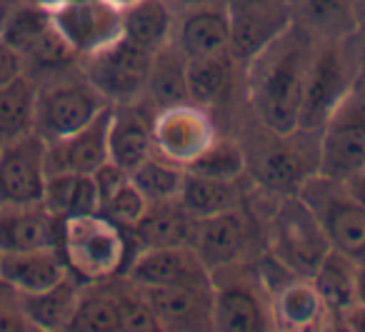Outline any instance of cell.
<instances>
[{
  "label": "cell",
  "instance_id": "obj_23",
  "mask_svg": "<svg viewBox=\"0 0 365 332\" xmlns=\"http://www.w3.org/2000/svg\"><path fill=\"white\" fill-rule=\"evenodd\" d=\"M173 43L180 48L182 56L188 58V61L228 51L230 11L218 0L178 11Z\"/></svg>",
  "mask_w": 365,
  "mask_h": 332
},
{
  "label": "cell",
  "instance_id": "obj_17",
  "mask_svg": "<svg viewBox=\"0 0 365 332\" xmlns=\"http://www.w3.org/2000/svg\"><path fill=\"white\" fill-rule=\"evenodd\" d=\"M230 11V46L228 51L240 63L258 56L270 41L280 36L295 21L290 0H248Z\"/></svg>",
  "mask_w": 365,
  "mask_h": 332
},
{
  "label": "cell",
  "instance_id": "obj_22",
  "mask_svg": "<svg viewBox=\"0 0 365 332\" xmlns=\"http://www.w3.org/2000/svg\"><path fill=\"white\" fill-rule=\"evenodd\" d=\"M243 88V63L230 51L188 61V100L215 113L228 108Z\"/></svg>",
  "mask_w": 365,
  "mask_h": 332
},
{
  "label": "cell",
  "instance_id": "obj_31",
  "mask_svg": "<svg viewBox=\"0 0 365 332\" xmlns=\"http://www.w3.org/2000/svg\"><path fill=\"white\" fill-rule=\"evenodd\" d=\"M355 267H358V262L353 257L330 250L310 275V282L318 290L320 300L333 315L335 327H340L343 312L355 305Z\"/></svg>",
  "mask_w": 365,
  "mask_h": 332
},
{
  "label": "cell",
  "instance_id": "obj_43",
  "mask_svg": "<svg viewBox=\"0 0 365 332\" xmlns=\"http://www.w3.org/2000/svg\"><path fill=\"white\" fill-rule=\"evenodd\" d=\"M345 187H348L350 195L365 207V172H358V175L348 177V180H345Z\"/></svg>",
  "mask_w": 365,
  "mask_h": 332
},
{
  "label": "cell",
  "instance_id": "obj_26",
  "mask_svg": "<svg viewBox=\"0 0 365 332\" xmlns=\"http://www.w3.org/2000/svg\"><path fill=\"white\" fill-rule=\"evenodd\" d=\"M195 230V217L180 200L150 202L140 220L128 232L138 247H178L190 245Z\"/></svg>",
  "mask_w": 365,
  "mask_h": 332
},
{
  "label": "cell",
  "instance_id": "obj_33",
  "mask_svg": "<svg viewBox=\"0 0 365 332\" xmlns=\"http://www.w3.org/2000/svg\"><path fill=\"white\" fill-rule=\"evenodd\" d=\"M43 202L61 220L98 212V205H101L96 180L88 172H48Z\"/></svg>",
  "mask_w": 365,
  "mask_h": 332
},
{
  "label": "cell",
  "instance_id": "obj_8",
  "mask_svg": "<svg viewBox=\"0 0 365 332\" xmlns=\"http://www.w3.org/2000/svg\"><path fill=\"white\" fill-rule=\"evenodd\" d=\"M295 195L320 222L330 250L343 252L355 262L365 260V207L350 195L343 180L315 172L298 187Z\"/></svg>",
  "mask_w": 365,
  "mask_h": 332
},
{
  "label": "cell",
  "instance_id": "obj_18",
  "mask_svg": "<svg viewBox=\"0 0 365 332\" xmlns=\"http://www.w3.org/2000/svg\"><path fill=\"white\" fill-rule=\"evenodd\" d=\"M160 332H203L213 330V290L203 285L143 287Z\"/></svg>",
  "mask_w": 365,
  "mask_h": 332
},
{
  "label": "cell",
  "instance_id": "obj_32",
  "mask_svg": "<svg viewBox=\"0 0 365 332\" xmlns=\"http://www.w3.org/2000/svg\"><path fill=\"white\" fill-rule=\"evenodd\" d=\"M240 182L243 180H218V177L200 175V172H193L185 167V177H182L178 200L195 220H200V217L243 205L245 200Z\"/></svg>",
  "mask_w": 365,
  "mask_h": 332
},
{
  "label": "cell",
  "instance_id": "obj_40",
  "mask_svg": "<svg viewBox=\"0 0 365 332\" xmlns=\"http://www.w3.org/2000/svg\"><path fill=\"white\" fill-rule=\"evenodd\" d=\"M21 76H26V61L6 38L0 36V88L18 81Z\"/></svg>",
  "mask_w": 365,
  "mask_h": 332
},
{
  "label": "cell",
  "instance_id": "obj_27",
  "mask_svg": "<svg viewBox=\"0 0 365 332\" xmlns=\"http://www.w3.org/2000/svg\"><path fill=\"white\" fill-rule=\"evenodd\" d=\"M86 282L68 272L61 282L53 287L33 295H23V305H26L28 320L33 322L36 332H66L71 330V322L76 317L78 302H81V292Z\"/></svg>",
  "mask_w": 365,
  "mask_h": 332
},
{
  "label": "cell",
  "instance_id": "obj_36",
  "mask_svg": "<svg viewBox=\"0 0 365 332\" xmlns=\"http://www.w3.org/2000/svg\"><path fill=\"white\" fill-rule=\"evenodd\" d=\"M293 16L315 36H343L355 28L350 0H295Z\"/></svg>",
  "mask_w": 365,
  "mask_h": 332
},
{
  "label": "cell",
  "instance_id": "obj_45",
  "mask_svg": "<svg viewBox=\"0 0 365 332\" xmlns=\"http://www.w3.org/2000/svg\"><path fill=\"white\" fill-rule=\"evenodd\" d=\"M18 6H21V0H0V31H3V26H6L11 13L16 11Z\"/></svg>",
  "mask_w": 365,
  "mask_h": 332
},
{
  "label": "cell",
  "instance_id": "obj_52",
  "mask_svg": "<svg viewBox=\"0 0 365 332\" xmlns=\"http://www.w3.org/2000/svg\"><path fill=\"white\" fill-rule=\"evenodd\" d=\"M363 172H365V167H363Z\"/></svg>",
  "mask_w": 365,
  "mask_h": 332
},
{
  "label": "cell",
  "instance_id": "obj_44",
  "mask_svg": "<svg viewBox=\"0 0 365 332\" xmlns=\"http://www.w3.org/2000/svg\"><path fill=\"white\" fill-rule=\"evenodd\" d=\"M355 305L365 307V260H360L355 267Z\"/></svg>",
  "mask_w": 365,
  "mask_h": 332
},
{
  "label": "cell",
  "instance_id": "obj_29",
  "mask_svg": "<svg viewBox=\"0 0 365 332\" xmlns=\"http://www.w3.org/2000/svg\"><path fill=\"white\" fill-rule=\"evenodd\" d=\"M145 100L155 110L178 103H188V58L175 43H168L153 53L150 76H148Z\"/></svg>",
  "mask_w": 365,
  "mask_h": 332
},
{
  "label": "cell",
  "instance_id": "obj_24",
  "mask_svg": "<svg viewBox=\"0 0 365 332\" xmlns=\"http://www.w3.org/2000/svg\"><path fill=\"white\" fill-rule=\"evenodd\" d=\"M273 327L283 332L335 330V320L310 277H290L270 295Z\"/></svg>",
  "mask_w": 365,
  "mask_h": 332
},
{
  "label": "cell",
  "instance_id": "obj_7",
  "mask_svg": "<svg viewBox=\"0 0 365 332\" xmlns=\"http://www.w3.org/2000/svg\"><path fill=\"white\" fill-rule=\"evenodd\" d=\"M213 290V330L218 332H268L273 327L270 292L263 285L253 260L233 262L210 272Z\"/></svg>",
  "mask_w": 365,
  "mask_h": 332
},
{
  "label": "cell",
  "instance_id": "obj_41",
  "mask_svg": "<svg viewBox=\"0 0 365 332\" xmlns=\"http://www.w3.org/2000/svg\"><path fill=\"white\" fill-rule=\"evenodd\" d=\"M350 41H353L355 66H358V85L365 88V26H355Z\"/></svg>",
  "mask_w": 365,
  "mask_h": 332
},
{
  "label": "cell",
  "instance_id": "obj_1",
  "mask_svg": "<svg viewBox=\"0 0 365 332\" xmlns=\"http://www.w3.org/2000/svg\"><path fill=\"white\" fill-rule=\"evenodd\" d=\"M315 33L293 21L258 56L243 63V93L253 118L275 133L300 128L305 81L315 48Z\"/></svg>",
  "mask_w": 365,
  "mask_h": 332
},
{
  "label": "cell",
  "instance_id": "obj_49",
  "mask_svg": "<svg viewBox=\"0 0 365 332\" xmlns=\"http://www.w3.org/2000/svg\"><path fill=\"white\" fill-rule=\"evenodd\" d=\"M108 3H113L115 8H120V11H125L128 6H133V3H138V0H108Z\"/></svg>",
  "mask_w": 365,
  "mask_h": 332
},
{
  "label": "cell",
  "instance_id": "obj_2",
  "mask_svg": "<svg viewBox=\"0 0 365 332\" xmlns=\"http://www.w3.org/2000/svg\"><path fill=\"white\" fill-rule=\"evenodd\" d=\"M243 142L248 180L275 195H290L318 172V130L275 133L255 120Z\"/></svg>",
  "mask_w": 365,
  "mask_h": 332
},
{
  "label": "cell",
  "instance_id": "obj_50",
  "mask_svg": "<svg viewBox=\"0 0 365 332\" xmlns=\"http://www.w3.org/2000/svg\"><path fill=\"white\" fill-rule=\"evenodd\" d=\"M218 3H223L225 8H233V6H240V3H248V0H218Z\"/></svg>",
  "mask_w": 365,
  "mask_h": 332
},
{
  "label": "cell",
  "instance_id": "obj_12",
  "mask_svg": "<svg viewBox=\"0 0 365 332\" xmlns=\"http://www.w3.org/2000/svg\"><path fill=\"white\" fill-rule=\"evenodd\" d=\"M215 138H218V125L213 113L190 100L160 108L153 118L155 152L182 167L193 165Z\"/></svg>",
  "mask_w": 365,
  "mask_h": 332
},
{
  "label": "cell",
  "instance_id": "obj_21",
  "mask_svg": "<svg viewBox=\"0 0 365 332\" xmlns=\"http://www.w3.org/2000/svg\"><path fill=\"white\" fill-rule=\"evenodd\" d=\"M113 105H106L88 125L76 130L73 135L48 142L46 165L48 172H93L108 157V130H110Z\"/></svg>",
  "mask_w": 365,
  "mask_h": 332
},
{
  "label": "cell",
  "instance_id": "obj_13",
  "mask_svg": "<svg viewBox=\"0 0 365 332\" xmlns=\"http://www.w3.org/2000/svg\"><path fill=\"white\" fill-rule=\"evenodd\" d=\"M255 242H258L255 217L243 205H238L195 220L190 247L213 272L218 267L233 265V262L253 260Z\"/></svg>",
  "mask_w": 365,
  "mask_h": 332
},
{
  "label": "cell",
  "instance_id": "obj_42",
  "mask_svg": "<svg viewBox=\"0 0 365 332\" xmlns=\"http://www.w3.org/2000/svg\"><path fill=\"white\" fill-rule=\"evenodd\" d=\"M340 330L365 332V307L353 305L350 310H345L343 317H340Z\"/></svg>",
  "mask_w": 365,
  "mask_h": 332
},
{
  "label": "cell",
  "instance_id": "obj_38",
  "mask_svg": "<svg viewBox=\"0 0 365 332\" xmlns=\"http://www.w3.org/2000/svg\"><path fill=\"white\" fill-rule=\"evenodd\" d=\"M148 205H150L148 197L143 195V192L135 187V182L128 177V182H123L113 195H108L106 200L101 202L98 212L106 215L110 222H115L118 227H123L125 232H130L133 225H135V222L143 217V212L148 210Z\"/></svg>",
  "mask_w": 365,
  "mask_h": 332
},
{
  "label": "cell",
  "instance_id": "obj_4",
  "mask_svg": "<svg viewBox=\"0 0 365 332\" xmlns=\"http://www.w3.org/2000/svg\"><path fill=\"white\" fill-rule=\"evenodd\" d=\"M265 250L293 275L310 277L330 252L320 222L295 192L278 195L263 217Z\"/></svg>",
  "mask_w": 365,
  "mask_h": 332
},
{
  "label": "cell",
  "instance_id": "obj_30",
  "mask_svg": "<svg viewBox=\"0 0 365 332\" xmlns=\"http://www.w3.org/2000/svg\"><path fill=\"white\" fill-rule=\"evenodd\" d=\"M71 330L73 332H123L118 277L101 280V282H86V285H83L81 302H78Z\"/></svg>",
  "mask_w": 365,
  "mask_h": 332
},
{
  "label": "cell",
  "instance_id": "obj_3",
  "mask_svg": "<svg viewBox=\"0 0 365 332\" xmlns=\"http://www.w3.org/2000/svg\"><path fill=\"white\" fill-rule=\"evenodd\" d=\"M110 103L91 85L78 66L36 78L33 130L46 142L73 135Z\"/></svg>",
  "mask_w": 365,
  "mask_h": 332
},
{
  "label": "cell",
  "instance_id": "obj_37",
  "mask_svg": "<svg viewBox=\"0 0 365 332\" xmlns=\"http://www.w3.org/2000/svg\"><path fill=\"white\" fill-rule=\"evenodd\" d=\"M193 172L208 177H218V180H245L248 175V165H245V150L243 142L238 138L220 135L210 142V147L188 167Z\"/></svg>",
  "mask_w": 365,
  "mask_h": 332
},
{
  "label": "cell",
  "instance_id": "obj_14",
  "mask_svg": "<svg viewBox=\"0 0 365 332\" xmlns=\"http://www.w3.org/2000/svg\"><path fill=\"white\" fill-rule=\"evenodd\" d=\"M48 142L28 130L3 142L0 150V205L41 202L46 190Z\"/></svg>",
  "mask_w": 365,
  "mask_h": 332
},
{
  "label": "cell",
  "instance_id": "obj_6",
  "mask_svg": "<svg viewBox=\"0 0 365 332\" xmlns=\"http://www.w3.org/2000/svg\"><path fill=\"white\" fill-rule=\"evenodd\" d=\"M350 33L315 38L300 113V128L305 130H320L340 100L348 98L358 85V66Z\"/></svg>",
  "mask_w": 365,
  "mask_h": 332
},
{
  "label": "cell",
  "instance_id": "obj_15",
  "mask_svg": "<svg viewBox=\"0 0 365 332\" xmlns=\"http://www.w3.org/2000/svg\"><path fill=\"white\" fill-rule=\"evenodd\" d=\"M51 16L78 61L123 36V11L108 0H66Z\"/></svg>",
  "mask_w": 365,
  "mask_h": 332
},
{
  "label": "cell",
  "instance_id": "obj_20",
  "mask_svg": "<svg viewBox=\"0 0 365 332\" xmlns=\"http://www.w3.org/2000/svg\"><path fill=\"white\" fill-rule=\"evenodd\" d=\"M153 118H155V108L148 100L113 105L110 130H108V157L125 172H133L155 152Z\"/></svg>",
  "mask_w": 365,
  "mask_h": 332
},
{
  "label": "cell",
  "instance_id": "obj_46",
  "mask_svg": "<svg viewBox=\"0 0 365 332\" xmlns=\"http://www.w3.org/2000/svg\"><path fill=\"white\" fill-rule=\"evenodd\" d=\"M350 11L355 26H365V0H350Z\"/></svg>",
  "mask_w": 365,
  "mask_h": 332
},
{
  "label": "cell",
  "instance_id": "obj_51",
  "mask_svg": "<svg viewBox=\"0 0 365 332\" xmlns=\"http://www.w3.org/2000/svg\"><path fill=\"white\" fill-rule=\"evenodd\" d=\"M3 142H6V140H3V138H0V150H3Z\"/></svg>",
  "mask_w": 365,
  "mask_h": 332
},
{
  "label": "cell",
  "instance_id": "obj_16",
  "mask_svg": "<svg viewBox=\"0 0 365 332\" xmlns=\"http://www.w3.org/2000/svg\"><path fill=\"white\" fill-rule=\"evenodd\" d=\"M123 277L138 287L165 285H203L210 282V270L190 245L143 247L128 260Z\"/></svg>",
  "mask_w": 365,
  "mask_h": 332
},
{
  "label": "cell",
  "instance_id": "obj_5",
  "mask_svg": "<svg viewBox=\"0 0 365 332\" xmlns=\"http://www.w3.org/2000/svg\"><path fill=\"white\" fill-rule=\"evenodd\" d=\"M130 235L101 212L63 220L61 252L68 267L83 282H101L123 275L128 265Z\"/></svg>",
  "mask_w": 365,
  "mask_h": 332
},
{
  "label": "cell",
  "instance_id": "obj_35",
  "mask_svg": "<svg viewBox=\"0 0 365 332\" xmlns=\"http://www.w3.org/2000/svg\"><path fill=\"white\" fill-rule=\"evenodd\" d=\"M182 177H185V167L178 165V162L165 160L158 152H153L145 162H140L130 172V180L148 197V202L178 200L182 187Z\"/></svg>",
  "mask_w": 365,
  "mask_h": 332
},
{
  "label": "cell",
  "instance_id": "obj_28",
  "mask_svg": "<svg viewBox=\"0 0 365 332\" xmlns=\"http://www.w3.org/2000/svg\"><path fill=\"white\" fill-rule=\"evenodd\" d=\"M178 8L170 0H138L123 11V36L140 48L158 53L173 43Z\"/></svg>",
  "mask_w": 365,
  "mask_h": 332
},
{
  "label": "cell",
  "instance_id": "obj_34",
  "mask_svg": "<svg viewBox=\"0 0 365 332\" xmlns=\"http://www.w3.org/2000/svg\"><path fill=\"white\" fill-rule=\"evenodd\" d=\"M36 113V78L21 76L18 81L0 88V138L11 140L33 130Z\"/></svg>",
  "mask_w": 365,
  "mask_h": 332
},
{
  "label": "cell",
  "instance_id": "obj_10",
  "mask_svg": "<svg viewBox=\"0 0 365 332\" xmlns=\"http://www.w3.org/2000/svg\"><path fill=\"white\" fill-rule=\"evenodd\" d=\"M365 167V88L355 85L318 130V172L333 180L363 172Z\"/></svg>",
  "mask_w": 365,
  "mask_h": 332
},
{
  "label": "cell",
  "instance_id": "obj_19",
  "mask_svg": "<svg viewBox=\"0 0 365 332\" xmlns=\"http://www.w3.org/2000/svg\"><path fill=\"white\" fill-rule=\"evenodd\" d=\"M63 220L53 215L46 202L0 205V255L6 252L61 247Z\"/></svg>",
  "mask_w": 365,
  "mask_h": 332
},
{
  "label": "cell",
  "instance_id": "obj_11",
  "mask_svg": "<svg viewBox=\"0 0 365 332\" xmlns=\"http://www.w3.org/2000/svg\"><path fill=\"white\" fill-rule=\"evenodd\" d=\"M0 36L21 53L26 73L33 78L78 66V56L58 33L51 11L31 6L26 0H21V6L11 13Z\"/></svg>",
  "mask_w": 365,
  "mask_h": 332
},
{
  "label": "cell",
  "instance_id": "obj_25",
  "mask_svg": "<svg viewBox=\"0 0 365 332\" xmlns=\"http://www.w3.org/2000/svg\"><path fill=\"white\" fill-rule=\"evenodd\" d=\"M71 272L61 247L6 252L0 255V280H6L23 295H33L53 287Z\"/></svg>",
  "mask_w": 365,
  "mask_h": 332
},
{
  "label": "cell",
  "instance_id": "obj_9",
  "mask_svg": "<svg viewBox=\"0 0 365 332\" xmlns=\"http://www.w3.org/2000/svg\"><path fill=\"white\" fill-rule=\"evenodd\" d=\"M150 66L153 53L125 36L78 61L83 76L110 105L145 100Z\"/></svg>",
  "mask_w": 365,
  "mask_h": 332
},
{
  "label": "cell",
  "instance_id": "obj_39",
  "mask_svg": "<svg viewBox=\"0 0 365 332\" xmlns=\"http://www.w3.org/2000/svg\"><path fill=\"white\" fill-rule=\"evenodd\" d=\"M0 332H36L23 305V292L6 280H0Z\"/></svg>",
  "mask_w": 365,
  "mask_h": 332
},
{
  "label": "cell",
  "instance_id": "obj_48",
  "mask_svg": "<svg viewBox=\"0 0 365 332\" xmlns=\"http://www.w3.org/2000/svg\"><path fill=\"white\" fill-rule=\"evenodd\" d=\"M173 6L178 11H185V8H193V6H203V3H213V0H170Z\"/></svg>",
  "mask_w": 365,
  "mask_h": 332
},
{
  "label": "cell",
  "instance_id": "obj_47",
  "mask_svg": "<svg viewBox=\"0 0 365 332\" xmlns=\"http://www.w3.org/2000/svg\"><path fill=\"white\" fill-rule=\"evenodd\" d=\"M31 6H38V8H46V11H56L58 6H63L66 0H26Z\"/></svg>",
  "mask_w": 365,
  "mask_h": 332
}]
</instances>
